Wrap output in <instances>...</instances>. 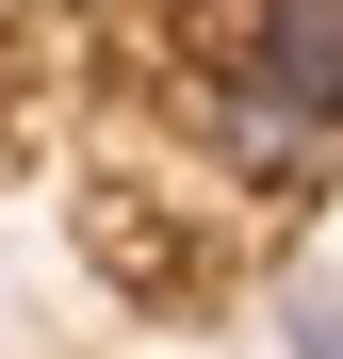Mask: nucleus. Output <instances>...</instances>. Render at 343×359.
Wrapping results in <instances>:
<instances>
[{"mask_svg":"<svg viewBox=\"0 0 343 359\" xmlns=\"http://www.w3.org/2000/svg\"><path fill=\"white\" fill-rule=\"evenodd\" d=\"M278 343H295V359H343V294L295 278V294H278Z\"/></svg>","mask_w":343,"mask_h":359,"instance_id":"f03ea898","label":"nucleus"},{"mask_svg":"<svg viewBox=\"0 0 343 359\" xmlns=\"http://www.w3.org/2000/svg\"><path fill=\"white\" fill-rule=\"evenodd\" d=\"M229 82H262L295 131H343V0H246Z\"/></svg>","mask_w":343,"mask_h":359,"instance_id":"f257e3e1","label":"nucleus"}]
</instances>
